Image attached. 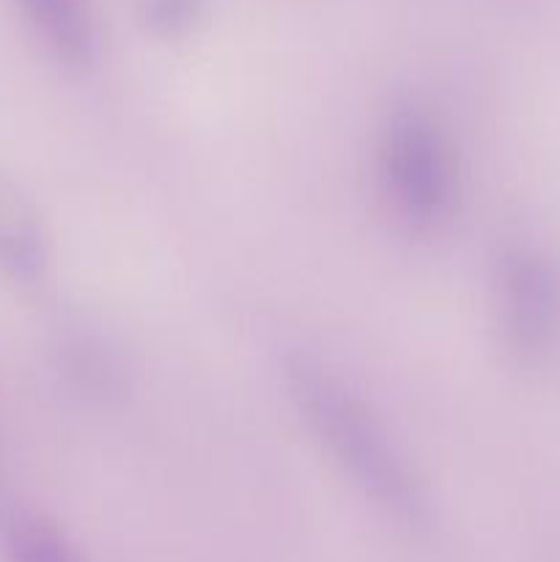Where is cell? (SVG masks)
Here are the masks:
<instances>
[{
	"instance_id": "3",
	"label": "cell",
	"mask_w": 560,
	"mask_h": 562,
	"mask_svg": "<svg viewBox=\"0 0 560 562\" xmlns=\"http://www.w3.org/2000/svg\"><path fill=\"white\" fill-rule=\"evenodd\" d=\"M492 307L500 344L519 366H541L560 344V269L533 245H508L494 261Z\"/></svg>"
},
{
	"instance_id": "4",
	"label": "cell",
	"mask_w": 560,
	"mask_h": 562,
	"mask_svg": "<svg viewBox=\"0 0 560 562\" xmlns=\"http://www.w3.org/2000/svg\"><path fill=\"white\" fill-rule=\"evenodd\" d=\"M36 42L66 69H88L99 55L91 0H14Z\"/></svg>"
},
{
	"instance_id": "5",
	"label": "cell",
	"mask_w": 560,
	"mask_h": 562,
	"mask_svg": "<svg viewBox=\"0 0 560 562\" xmlns=\"http://www.w3.org/2000/svg\"><path fill=\"white\" fill-rule=\"evenodd\" d=\"M0 543L9 562H86L55 521L27 505H0Z\"/></svg>"
},
{
	"instance_id": "2",
	"label": "cell",
	"mask_w": 560,
	"mask_h": 562,
	"mask_svg": "<svg viewBox=\"0 0 560 562\" xmlns=\"http://www.w3.org/2000/svg\"><path fill=\"white\" fill-rule=\"evenodd\" d=\"M379 201L401 231L432 236L448 228L461 203V159L432 104L415 97L388 108L373 143Z\"/></svg>"
},
{
	"instance_id": "1",
	"label": "cell",
	"mask_w": 560,
	"mask_h": 562,
	"mask_svg": "<svg viewBox=\"0 0 560 562\" xmlns=\"http://www.w3.org/2000/svg\"><path fill=\"white\" fill-rule=\"evenodd\" d=\"M280 373L302 426L349 486L395 525H428L426 483L373 401L313 351H291Z\"/></svg>"
},
{
	"instance_id": "6",
	"label": "cell",
	"mask_w": 560,
	"mask_h": 562,
	"mask_svg": "<svg viewBox=\"0 0 560 562\" xmlns=\"http://www.w3.org/2000/svg\"><path fill=\"white\" fill-rule=\"evenodd\" d=\"M195 9L198 0H152V3H148L152 22L168 27V31L187 25V22L192 20V14H195Z\"/></svg>"
}]
</instances>
